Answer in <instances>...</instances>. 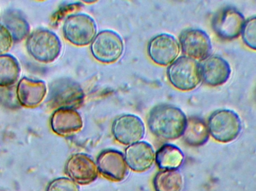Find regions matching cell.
Segmentation results:
<instances>
[{
  "instance_id": "obj_1",
  "label": "cell",
  "mask_w": 256,
  "mask_h": 191,
  "mask_svg": "<svg viewBox=\"0 0 256 191\" xmlns=\"http://www.w3.org/2000/svg\"><path fill=\"white\" fill-rule=\"evenodd\" d=\"M188 118L184 113L172 105L161 104L149 113L148 126L156 138L176 140L183 136Z\"/></svg>"
},
{
  "instance_id": "obj_2",
  "label": "cell",
  "mask_w": 256,
  "mask_h": 191,
  "mask_svg": "<svg viewBox=\"0 0 256 191\" xmlns=\"http://www.w3.org/2000/svg\"><path fill=\"white\" fill-rule=\"evenodd\" d=\"M26 47L28 55L36 61L50 64L60 56L62 43L60 37L54 31L40 28L28 34Z\"/></svg>"
},
{
  "instance_id": "obj_3",
  "label": "cell",
  "mask_w": 256,
  "mask_h": 191,
  "mask_svg": "<svg viewBox=\"0 0 256 191\" xmlns=\"http://www.w3.org/2000/svg\"><path fill=\"white\" fill-rule=\"evenodd\" d=\"M166 74L170 84L179 91H192L202 81L200 64L186 56L180 57L170 64Z\"/></svg>"
},
{
  "instance_id": "obj_4",
  "label": "cell",
  "mask_w": 256,
  "mask_h": 191,
  "mask_svg": "<svg viewBox=\"0 0 256 191\" xmlns=\"http://www.w3.org/2000/svg\"><path fill=\"white\" fill-rule=\"evenodd\" d=\"M208 127L215 141L228 144L237 139L242 132V123L238 114L234 111L221 109L210 116Z\"/></svg>"
},
{
  "instance_id": "obj_5",
  "label": "cell",
  "mask_w": 256,
  "mask_h": 191,
  "mask_svg": "<svg viewBox=\"0 0 256 191\" xmlns=\"http://www.w3.org/2000/svg\"><path fill=\"white\" fill-rule=\"evenodd\" d=\"M64 38L72 44L85 46L97 35L96 21L86 13H74L66 18L62 27Z\"/></svg>"
},
{
  "instance_id": "obj_6",
  "label": "cell",
  "mask_w": 256,
  "mask_h": 191,
  "mask_svg": "<svg viewBox=\"0 0 256 191\" xmlns=\"http://www.w3.org/2000/svg\"><path fill=\"white\" fill-rule=\"evenodd\" d=\"M84 92L80 85L68 78L58 79L50 88L48 103L52 108L76 109L84 103Z\"/></svg>"
},
{
  "instance_id": "obj_7",
  "label": "cell",
  "mask_w": 256,
  "mask_h": 191,
  "mask_svg": "<svg viewBox=\"0 0 256 191\" xmlns=\"http://www.w3.org/2000/svg\"><path fill=\"white\" fill-rule=\"evenodd\" d=\"M124 52V42L118 33L112 30L100 31L91 43V52L97 61L112 64L118 61Z\"/></svg>"
},
{
  "instance_id": "obj_8",
  "label": "cell",
  "mask_w": 256,
  "mask_h": 191,
  "mask_svg": "<svg viewBox=\"0 0 256 191\" xmlns=\"http://www.w3.org/2000/svg\"><path fill=\"white\" fill-rule=\"evenodd\" d=\"M180 46L185 56L198 61H204L210 56L212 46L206 31L197 28H188L180 34Z\"/></svg>"
},
{
  "instance_id": "obj_9",
  "label": "cell",
  "mask_w": 256,
  "mask_h": 191,
  "mask_svg": "<svg viewBox=\"0 0 256 191\" xmlns=\"http://www.w3.org/2000/svg\"><path fill=\"white\" fill-rule=\"evenodd\" d=\"M180 51V44L171 34H158L148 44L149 58L160 66H170L177 59Z\"/></svg>"
},
{
  "instance_id": "obj_10",
  "label": "cell",
  "mask_w": 256,
  "mask_h": 191,
  "mask_svg": "<svg viewBox=\"0 0 256 191\" xmlns=\"http://www.w3.org/2000/svg\"><path fill=\"white\" fill-rule=\"evenodd\" d=\"M69 179L80 186H87L94 183L98 177L97 164L90 156L76 153L69 158L64 168Z\"/></svg>"
},
{
  "instance_id": "obj_11",
  "label": "cell",
  "mask_w": 256,
  "mask_h": 191,
  "mask_svg": "<svg viewBox=\"0 0 256 191\" xmlns=\"http://www.w3.org/2000/svg\"><path fill=\"white\" fill-rule=\"evenodd\" d=\"M112 133L118 143L130 146L140 142L144 138L146 127L140 117L134 114H124L114 120Z\"/></svg>"
},
{
  "instance_id": "obj_12",
  "label": "cell",
  "mask_w": 256,
  "mask_h": 191,
  "mask_svg": "<svg viewBox=\"0 0 256 191\" xmlns=\"http://www.w3.org/2000/svg\"><path fill=\"white\" fill-rule=\"evenodd\" d=\"M245 22L244 16L239 10L227 7L216 13L212 25L218 37L230 40L242 34Z\"/></svg>"
},
{
  "instance_id": "obj_13",
  "label": "cell",
  "mask_w": 256,
  "mask_h": 191,
  "mask_svg": "<svg viewBox=\"0 0 256 191\" xmlns=\"http://www.w3.org/2000/svg\"><path fill=\"white\" fill-rule=\"evenodd\" d=\"M97 166L99 173L110 181H123L129 174L124 154L118 150H103L98 157Z\"/></svg>"
},
{
  "instance_id": "obj_14",
  "label": "cell",
  "mask_w": 256,
  "mask_h": 191,
  "mask_svg": "<svg viewBox=\"0 0 256 191\" xmlns=\"http://www.w3.org/2000/svg\"><path fill=\"white\" fill-rule=\"evenodd\" d=\"M48 93L46 83L44 81L34 80L24 77L20 79L16 88L18 103L26 108L39 106L44 100Z\"/></svg>"
},
{
  "instance_id": "obj_15",
  "label": "cell",
  "mask_w": 256,
  "mask_h": 191,
  "mask_svg": "<svg viewBox=\"0 0 256 191\" xmlns=\"http://www.w3.org/2000/svg\"><path fill=\"white\" fill-rule=\"evenodd\" d=\"M202 80L212 87L224 85L231 76L232 69L224 58L212 55L206 58L200 64Z\"/></svg>"
},
{
  "instance_id": "obj_16",
  "label": "cell",
  "mask_w": 256,
  "mask_h": 191,
  "mask_svg": "<svg viewBox=\"0 0 256 191\" xmlns=\"http://www.w3.org/2000/svg\"><path fill=\"white\" fill-rule=\"evenodd\" d=\"M52 132L60 136H69L80 132L84 127L80 114L76 109L60 108L55 110L50 118Z\"/></svg>"
},
{
  "instance_id": "obj_17",
  "label": "cell",
  "mask_w": 256,
  "mask_h": 191,
  "mask_svg": "<svg viewBox=\"0 0 256 191\" xmlns=\"http://www.w3.org/2000/svg\"><path fill=\"white\" fill-rule=\"evenodd\" d=\"M124 158L131 171L136 173L146 172L153 166L155 161L154 150L148 143L140 141L126 149Z\"/></svg>"
},
{
  "instance_id": "obj_18",
  "label": "cell",
  "mask_w": 256,
  "mask_h": 191,
  "mask_svg": "<svg viewBox=\"0 0 256 191\" xmlns=\"http://www.w3.org/2000/svg\"><path fill=\"white\" fill-rule=\"evenodd\" d=\"M1 23L7 28L14 42H20L30 34V23L19 10L10 9L4 11Z\"/></svg>"
},
{
  "instance_id": "obj_19",
  "label": "cell",
  "mask_w": 256,
  "mask_h": 191,
  "mask_svg": "<svg viewBox=\"0 0 256 191\" xmlns=\"http://www.w3.org/2000/svg\"><path fill=\"white\" fill-rule=\"evenodd\" d=\"M208 127L202 119L197 117H190L186 122L183 134L184 141L192 147L204 145L209 139Z\"/></svg>"
},
{
  "instance_id": "obj_20",
  "label": "cell",
  "mask_w": 256,
  "mask_h": 191,
  "mask_svg": "<svg viewBox=\"0 0 256 191\" xmlns=\"http://www.w3.org/2000/svg\"><path fill=\"white\" fill-rule=\"evenodd\" d=\"M184 159L182 150L172 144L162 145L155 154V162L160 171L177 170Z\"/></svg>"
},
{
  "instance_id": "obj_21",
  "label": "cell",
  "mask_w": 256,
  "mask_h": 191,
  "mask_svg": "<svg viewBox=\"0 0 256 191\" xmlns=\"http://www.w3.org/2000/svg\"><path fill=\"white\" fill-rule=\"evenodd\" d=\"M21 68L18 59L9 54L0 55V88H9L19 82Z\"/></svg>"
},
{
  "instance_id": "obj_22",
  "label": "cell",
  "mask_w": 256,
  "mask_h": 191,
  "mask_svg": "<svg viewBox=\"0 0 256 191\" xmlns=\"http://www.w3.org/2000/svg\"><path fill=\"white\" fill-rule=\"evenodd\" d=\"M154 191H182L184 180L178 170L160 171L153 179Z\"/></svg>"
},
{
  "instance_id": "obj_23",
  "label": "cell",
  "mask_w": 256,
  "mask_h": 191,
  "mask_svg": "<svg viewBox=\"0 0 256 191\" xmlns=\"http://www.w3.org/2000/svg\"><path fill=\"white\" fill-rule=\"evenodd\" d=\"M242 35L244 44L256 51V16L250 18L245 22Z\"/></svg>"
},
{
  "instance_id": "obj_24",
  "label": "cell",
  "mask_w": 256,
  "mask_h": 191,
  "mask_svg": "<svg viewBox=\"0 0 256 191\" xmlns=\"http://www.w3.org/2000/svg\"><path fill=\"white\" fill-rule=\"evenodd\" d=\"M46 191H80L76 183L70 179L61 177L55 179L48 184Z\"/></svg>"
},
{
  "instance_id": "obj_25",
  "label": "cell",
  "mask_w": 256,
  "mask_h": 191,
  "mask_svg": "<svg viewBox=\"0 0 256 191\" xmlns=\"http://www.w3.org/2000/svg\"><path fill=\"white\" fill-rule=\"evenodd\" d=\"M13 43L14 40L10 33L0 22V55L7 54L12 48Z\"/></svg>"
}]
</instances>
